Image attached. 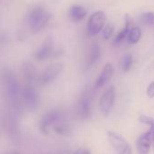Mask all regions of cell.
Masks as SVG:
<instances>
[{"instance_id": "6da1fadb", "label": "cell", "mask_w": 154, "mask_h": 154, "mask_svg": "<svg viewBox=\"0 0 154 154\" xmlns=\"http://www.w3.org/2000/svg\"><path fill=\"white\" fill-rule=\"evenodd\" d=\"M1 82L8 110L19 116L23 104L22 90L14 71L9 68H5L1 73Z\"/></svg>"}, {"instance_id": "7a4b0ae2", "label": "cell", "mask_w": 154, "mask_h": 154, "mask_svg": "<svg viewBox=\"0 0 154 154\" xmlns=\"http://www.w3.org/2000/svg\"><path fill=\"white\" fill-rule=\"evenodd\" d=\"M92 103H93V94L90 89H85L76 105V112L78 116L84 120L91 118L93 114V108H92Z\"/></svg>"}, {"instance_id": "3957f363", "label": "cell", "mask_w": 154, "mask_h": 154, "mask_svg": "<svg viewBox=\"0 0 154 154\" xmlns=\"http://www.w3.org/2000/svg\"><path fill=\"white\" fill-rule=\"evenodd\" d=\"M22 103L31 112H35L39 107L40 96L35 85H26L22 89Z\"/></svg>"}, {"instance_id": "277c9868", "label": "cell", "mask_w": 154, "mask_h": 154, "mask_svg": "<svg viewBox=\"0 0 154 154\" xmlns=\"http://www.w3.org/2000/svg\"><path fill=\"white\" fill-rule=\"evenodd\" d=\"M51 18V14L43 8H35L29 16V24L34 32L43 29Z\"/></svg>"}, {"instance_id": "5b68a950", "label": "cell", "mask_w": 154, "mask_h": 154, "mask_svg": "<svg viewBox=\"0 0 154 154\" xmlns=\"http://www.w3.org/2000/svg\"><path fill=\"white\" fill-rule=\"evenodd\" d=\"M63 68V66L60 63H54L49 64L40 72V74H38L37 84L41 86H46L50 85L61 73Z\"/></svg>"}, {"instance_id": "8992f818", "label": "cell", "mask_w": 154, "mask_h": 154, "mask_svg": "<svg viewBox=\"0 0 154 154\" xmlns=\"http://www.w3.org/2000/svg\"><path fill=\"white\" fill-rule=\"evenodd\" d=\"M63 118L64 115L62 111L60 110L49 111L42 116L39 122V129L43 133L48 134L50 131V128L51 127L54 128V126L59 122H61L62 120H63Z\"/></svg>"}, {"instance_id": "52a82bcc", "label": "cell", "mask_w": 154, "mask_h": 154, "mask_svg": "<svg viewBox=\"0 0 154 154\" xmlns=\"http://www.w3.org/2000/svg\"><path fill=\"white\" fill-rule=\"evenodd\" d=\"M107 17L103 11H96L91 15L87 23V34L90 36H94L100 32L106 25Z\"/></svg>"}, {"instance_id": "ba28073f", "label": "cell", "mask_w": 154, "mask_h": 154, "mask_svg": "<svg viewBox=\"0 0 154 154\" xmlns=\"http://www.w3.org/2000/svg\"><path fill=\"white\" fill-rule=\"evenodd\" d=\"M108 140L118 154H131V148L127 140L119 133L113 131H107Z\"/></svg>"}, {"instance_id": "9c48e42d", "label": "cell", "mask_w": 154, "mask_h": 154, "mask_svg": "<svg viewBox=\"0 0 154 154\" xmlns=\"http://www.w3.org/2000/svg\"><path fill=\"white\" fill-rule=\"evenodd\" d=\"M115 101V90L114 87L108 88L101 96L99 101V109L101 112L104 115H108L114 104Z\"/></svg>"}, {"instance_id": "30bf717a", "label": "cell", "mask_w": 154, "mask_h": 154, "mask_svg": "<svg viewBox=\"0 0 154 154\" xmlns=\"http://www.w3.org/2000/svg\"><path fill=\"white\" fill-rule=\"evenodd\" d=\"M22 73L26 85H35L37 84L38 75L34 64L30 62H25L22 66Z\"/></svg>"}, {"instance_id": "8fae6325", "label": "cell", "mask_w": 154, "mask_h": 154, "mask_svg": "<svg viewBox=\"0 0 154 154\" xmlns=\"http://www.w3.org/2000/svg\"><path fill=\"white\" fill-rule=\"evenodd\" d=\"M113 73H114L113 65L110 63H106L104 65V67L103 68L99 77L95 82V88L100 89V88L103 87L112 79V77L113 76Z\"/></svg>"}, {"instance_id": "7c38bea8", "label": "cell", "mask_w": 154, "mask_h": 154, "mask_svg": "<svg viewBox=\"0 0 154 154\" xmlns=\"http://www.w3.org/2000/svg\"><path fill=\"white\" fill-rule=\"evenodd\" d=\"M54 53V45L51 39H47L35 52V57L38 61H45L50 58Z\"/></svg>"}, {"instance_id": "4fadbf2b", "label": "cell", "mask_w": 154, "mask_h": 154, "mask_svg": "<svg viewBox=\"0 0 154 154\" xmlns=\"http://www.w3.org/2000/svg\"><path fill=\"white\" fill-rule=\"evenodd\" d=\"M101 55V47L97 43H94L90 48V52H89V57L87 60V63L85 66V70H89L90 68H92L99 60Z\"/></svg>"}, {"instance_id": "5bb4252c", "label": "cell", "mask_w": 154, "mask_h": 154, "mask_svg": "<svg viewBox=\"0 0 154 154\" xmlns=\"http://www.w3.org/2000/svg\"><path fill=\"white\" fill-rule=\"evenodd\" d=\"M152 146V142L144 135L141 134L137 138L136 140V149L138 154H149Z\"/></svg>"}, {"instance_id": "9a60e30c", "label": "cell", "mask_w": 154, "mask_h": 154, "mask_svg": "<svg viewBox=\"0 0 154 154\" xmlns=\"http://www.w3.org/2000/svg\"><path fill=\"white\" fill-rule=\"evenodd\" d=\"M87 15V10L82 6H72L70 8L69 16L74 22H79L83 20Z\"/></svg>"}, {"instance_id": "2e32d148", "label": "cell", "mask_w": 154, "mask_h": 154, "mask_svg": "<svg viewBox=\"0 0 154 154\" xmlns=\"http://www.w3.org/2000/svg\"><path fill=\"white\" fill-rule=\"evenodd\" d=\"M131 29V20L130 19V17L128 16H126L125 26H124V28L122 30H121L119 32V34L114 38V42H113L114 45H120L121 43H122L124 41V39L127 38L128 34H129Z\"/></svg>"}, {"instance_id": "e0dca14e", "label": "cell", "mask_w": 154, "mask_h": 154, "mask_svg": "<svg viewBox=\"0 0 154 154\" xmlns=\"http://www.w3.org/2000/svg\"><path fill=\"white\" fill-rule=\"evenodd\" d=\"M141 29L139 26H133L131 27V29L130 30L128 36H127V41L129 44L131 45H135L137 44L140 38H141Z\"/></svg>"}, {"instance_id": "ac0fdd59", "label": "cell", "mask_w": 154, "mask_h": 154, "mask_svg": "<svg viewBox=\"0 0 154 154\" xmlns=\"http://www.w3.org/2000/svg\"><path fill=\"white\" fill-rule=\"evenodd\" d=\"M53 129L56 133L63 135V136H69L72 133V130H71L70 125L67 122H65L63 120H62L61 122L56 123Z\"/></svg>"}, {"instance_id": "d6986e66", "label": "cell", "mask_w": 154, "mask_h": 154, "mask_svg": "<svg viewBox=\"0 0 154 154\" xmlns=\"http://www.w3.org/2000/svg\"><path fill=\"white\" fill-rule=\"evenodd\" d=\"M132 62H133V59H132V56L129 54H125L122 58V61H121V67H122V70L123 72H127L131 70V65H132Z\"/></svg>"}, {"instance_id": "ffe728a7", "label": "cell", "mask_w": 154, "mask_h": 154, "mask_svg": "<svg viewBox=\"0 0 154 154\" xmlns=\"http://www.w3.org/2000/svg\"><path fill=\"white\" fill-rule=\"evenodd\" d=\"M140 20L144 25L154 27V12H146L140 16Z\"/></svg>"}, {"instance_id": "44dd1931", "label": "cell", "mask_w": 154, "mask_h": 154, "mask_svg": "<svg viewBox=\"0 0 154 154\" xmlns=\"http://www.w3.org/2000/svg\"><path fill=\"white\" fill-rule=\"evenodd\" d=\"M114 31V26L112 23H107L102 30V35L105 40L110 39Z\"/></svg>"}, {"instance_id": "7402d4cb", "label": "cell", "mask_w": 154, "mask_h": 154, "mask_svg": "<svg viewBox=\"0 0 154 154\" xmlns=\"http://www.w3.org/2000/svg\"><path fill=\"white\" fill-rule=\"evenodd\" d=\"M139 121L143 123V124H146L148 125L149 127H151V126H154V119L152 117H149L148 115H140L139 117Z\"/></svg>"}, {"instance_id": "603a6c76", "label": "cell", "mask_w": 154, "mask_h": 154, "mask_svg": "<svg viewBox=\"0 0 154 154\" xmlns=\"http://www.w3.org/2000/svg\"><path fill=\"white\" fill-rule=\"evenodd\" d=\"M146 94L148 95L149 98H154V81H152L147 87V91Z\"/></svg>"}, {"instance_id": "cb8c5ba5", "label": "cell", "mask_w": 154, "mask_h": 154, "mask_svg": "<svg viewBox=\"0 0 154 154\" xmlns=\"http://www.w3.org/2000/svg\"><path fill=\"white\" fill-rule=\"evenodd\" d=\"M74 154H92L91 150L86 148V147H81L79 149H77L74 152Z\"/></svg>"}, {"instance_id": "d4e9b609", "label": "cell", "mask_w": 154, "mask_h": 154, "mask_svg": "<svg viewBox=\"0 0 154 154\" xmlns=\"http://www.w3.org/2000/svg\"><path fill=\"white\" fill-rule=\"evenodd\" d=\"M5 154H21L18 150H16V149H11V150H8L7 151Z\"/></svg>"}, {"instance_id": "484cf974", "label": "cell", "mask_w": 154, "mask_h": 154, "mask_svg": "<svg viewBox=\"0 0 154 154\" xmlns=\"http://www.w3.org/2000/svg\"><path fill=\"white\" fill-rule=\"evenodd\" d=\"M49 154H54V153H49Z\"/></svg>"}]
</instances>
